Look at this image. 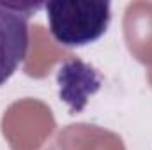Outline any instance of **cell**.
Returning a JSON list of instances; mask_svg holds the SVG:
<instances>
[{"mask_svg":"<svg viewBox=\"0 0 152 150\" xmlns=\"http://www.w3.org/2000/svg\"><path fill=\"white\" fill-rule=\"evenodd\" d=\"M41 5L0 2V87L16 73L28 51V21Z\"/></svg>","mask_w":152,"mask_h":150,"instance_id":"2","label":"cell"},{"mask_svg":"<svg viewBox=\"0 0 152 150\" xmlns=\"http://www.w3.org/2000/svg\"><path fill=\"white\" fill-rule=\"evenodd\" d=\"M44 11L53 39L67 48L96 42L112 21V4L103 0L48 2Z\"/></svg>","mask_w":152,"mask_h":150,"instance_id":"1","label":"cell"}]
</instances>
